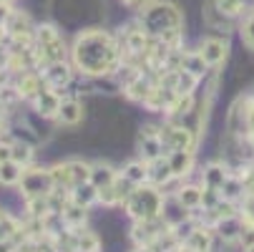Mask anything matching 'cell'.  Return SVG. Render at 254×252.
I'll use <instances>...</instances> for the list:
<instances>
[{"label":"cell","instance_id":"22","mask_svg":"<svg viewBox=\"0 0 254 252\" xmlns=\"http://www.w3.org/2000/svg\"><path fill=\"white\" fill-rule=\"evenodd\" d=\"M58 121L63 126H76L83 121V103L78 98H63V106L58 111Z\"/></svg>","mask_w":254,"mask_h":252},{"label":"cell","instance_id":"18","mask_svg":"<svg viewBox=\"0 0 254 252\" xmlns=\"http://www.w3.org/2000/svg\"><path fill=\"white\" fill-rule=\"evenodd\" d=\"M5 30H8V38H18V35H35V25L30 20L28 13L23 10H13L10 18L5 20Z\"/></svg>","mask_w":254,"mask_h":252},{"label":"cell","instance_id":"37","mask_svg":"<svg viewBox=\"0 0 254 252\" xmlns=\"http://www.w3.org/2000/svg\"><path fill=\"white\" fill-rule=\"evenodd\" d=\"M13 162H18L20 167H30L33 164V144H28V141H13Z\"/></svg>","mask_w":254,"mask_h":252},{"label":"cell","instance_id":"38","mask_svg":"<svg viewBox=\"0 0 254 252\" xmlns=\"http://www.w3.org/2000/svg\"><path fill=\"white\" fill-rule=\"evenodd\" d=\"M25 207H28V214L35 220H43L51 209V199L48 197H33V199H25Z\"/></svg>","mask_w":254,"mask_h":252},{"label":"cell","instance_id":"3","mask_svg":"<svg viewBox=\"0 0 254 252\" xmlns=\"http://www.w3.org/2000/svg\"><path fill=\"white\" fill-rule=\"evenodd\" d=\"M164 204H166V194L161 192V187H156L151 182H143V184L131 189V194L124 202V209L133 222H146V220L161 217Z\"/></svg>","mask_w":254,"mask_h":252},{"label":"cell","instance_id":"35","mask_svg":"<svg viewBox=\"0 0 254 252\" xmlns=\"http://www.w3.org/2000/svg\"><path fill=\"white\" fill-rule=\"evenodd\" d=\"M51 176H53V182H56V187H58V189H68V192L73 189V176H70L68 162L51 167Z\"/></svg>","mask_w":254,"mask_h":252},{"label":"cell","instance_id":"45","mask_svg":"<svg viewBox=\"0 0 254 252\" xmlns=\"http://www.w3.org/2000/svg\"><path fill=\"white\" fill-rule=\"evenodd\" d=\"M3 41H8V30H5L3 23H0V43H3Z\"/></svg>","mask_w":254,"mask_h":252},{"label":"cell","instance_id":"24","mask_svg":"<svg viewBox=\"0 0 254 252\" xmlns=\"http://www.w3.org/2000/svg\"><path fill=\"white\" fill-rule=\"evenodd\" d=\"M116 179H119V171H116L111 164H106V162L91 164V184H93V187L103 189V187H108V184H114Z\"/></svg>","mask_w":254,"mask_h":252},{"label":"cell","instance_id":"17","mask_svg":"<svg viewBox=\"0 0 254 252\" xmlns=\"http://www.w3.org/2000/svg\"><path fill=\"white\" fill-rule=\"evenodd\" d=\"M239 235H242V214H232V217H224L214 225V237L227 245L239 242Z\"/></svg>","mask_w":254,"mask_h":252},{"label":"cell","instance_id":"41","mask_svg":"<svg viewBox=\"0 0 254 252\" xmlns=\"http://www.w3.org/2000/svg\"><path fill=\"white\" fill-rule=\"evenodd\" d=\"M121 3H124L126 8H131V10H143L146 5H151L154 0H121Z\"/></svg>","mask_w":254,"mask_h":252},{"label":"cell","instance_id":"5","mask_svg":"<svg viewBox=\"0 0 254 252\" xmlns=\"http://www.w3.org/2000/svg\"><path fill=\"white\" fill-rule=\"evenodd\" d=\"M20 192L25 199H33V197H48L53 189H56V182L51 176V169H43V167H28L23 171V179H20Z\"/></svg>","mask_w":254,"mask_h":252},{"label":"cell","instance_id":"44","mask_svg":"<svg viewBox=\"0 0 254 252\" xmlns=\"http://www.w3.org/2000/svg\"><path fill=\"white\" fill-rule=\"evenodd\" d=\"M133 252H156V247H149V245H136Z\"/></svg>","mask_w":254,"mask_h":252},{"label":"cell","instance_id":"43","mask_svg":"<svg viewBox=\"0 0 254 252\" xmlns=\"http://www.w3.org/2000/svg\"><path fill=\"white\" fill-rule=\"evenodd\" d=\"M15 242L13 240H0V252H15Z\"/></svg>","mask_w":254,"mask_h":252},{"label":"cell","instance_id":"14","mask_svg":"<svg viewBox=\"0 0 254 252\" xmlns=\"http://www.w3.org/2000/svg\"><path fill=\"white\" fill-rule=\"evenodd\" d=\"M33 103H35V111H38L43 119H58V111L63 106V96H61V91L46 86L38 96L33 98Z\"/></svg>","mask_w":254,"mask_h":252},{"label":"cell","instance_id":"23","mask_svg":"<svg viewBox=\"0 0 254 252\" xmlns=\"http://www.w3.org/2000/svg\"><path fill=\"white\" fill-rule=\"evenodd\" d=\"M149 182L156 184V187H166L169 182H174V174H171V167H169L166 157H159V159L149 162Z\"/></svg>","mask_w":254,"mask_h":252},{"label":"cell","instance_id":"8","mask_svg":"<svg viewBox=\"0 0 254 252\" xmlns=\"http://www.w3.org/2000/svg\"><path fill=\"white\" fill-rule=\"evenodd\" d=\"M138 154L143 162H154L159 157H166V149L161 144V126L156 124H143L138 134Z\"/></svg>","mask_w":254,"mask_h":252},{"label":"cell","instance_id":"39","mask_svg":"<svg viewBox=\"0 0 254 252\" xmlns=\"http://www.w3.org/2000/svg\"><path fill=\"white\" fill-rule=\"evenodd\" d=\"M23 230V222H18L15 217H10V214L5 212L3 220H0V240H15Z\"/></svg>","mask_w":254,"mask_h":252},{"label":"cell","instance_id":"15","mask_svg":"<svg viewBox=\"0 0 254 252\" xmlns=\"http://www.w3.org/2000/svg\"><path fill=\"white\" fill-rule=\"evenodd\" d=\"M15 88H18L20 98L33 101L35 96H38V93L46 88V81H43V76H41V71L30 68V71H23V74H20V79H18Z\"/></svg>","mask_w":254,"mask_h":252},{"label":"cell","instance_id":"20","mask_svg":"<svg viewBox=\"0 0 254 252\" xmlns=\"http://www.w3.org/2000/svg\"><path fill=\"white\" fill-rule=\"evenodd\" d=\"M229 174H232V169L224 162H211L204 169V174H201V184L204 187H211V189H222V184L227 182Z\"/></svg>","mask_w":254,"mask_h":252},{"label":"cell","instance_id":"42","mask_svg":"<svg viewBox=\"0 0 254 252\" xmlns=\"http://www.w3.org/2000/svg\"><path fill=\"white\" fill-rule=\"evenodd\" d=\"M10 13H13L10 3H0V23H3V25H5V20L10 18Z\"/></svg>","mask_w":254,"mask_h":252},{"label":"cell","instance_id":"49","mask_svg":"<svg viewBox=\"0 0 254 252\" xmlns=\"http://www.w3.org/2000/svg\"><path fill=\"white\" fill-rule=\"evenodd\" d=\"M3 214H5V212H3V209H0V220H3Z\"/></svg>","mask_w":254,"mask_h":252},{"label":"cell","instance_id":"46","mask_svg":"<svg viewBox=\"0 0 254 252\" xmlns=\"http://www.w3.org/2000/svg\"><path fill=\"white\" fill-rule=\"evenodd\" d=\"M3 126H5V114H3V109H0V131H3Z\"/></svg>","mask_w":254,"mask_h":252},{"label":"cell","instance_id":"19","mask_svg":"<svg viewBox=\"0 0 254 252\" xmlns=\"http://www.w3.org/2000/svg\"><path fill=\"white\" fill-rule=\"evenodd\" d=\"M61 217H63V222H65L68 230H83L86 222H88V207H81L76 202H68L61 209Z\"/></svg>","mask_w":254,"mask_h":252},{"label":"cell","instance_id":"28","mask_svg":"<svg viewBox=\"0 0 254 252\" xmlns=\"http://www.w3.org/2000/svg\"><path fill=\"white\" fill-rule=\"evenodd\" d=\"M191 111H194V93H184V96H176L164 114L169 116V121H179L181 116H189Z\"/></svg>","mask_w":254,"mask_h":252},{"label":"cell","instance_id":"12","mask_svg":"<svg viewBox=\"0 0 254 252\" xmlns=\"http://www.w3.org/2000/svg\"><path fill=\"white\" fill-rule=\"evenodd\" d=\"M131 189H133V184L126 182V179L121 176V171H119V179H116L114 184L98 189V204H103V207H119L121 204L124 207L126 197L131 194Z\"/></svg>","mask_w":254,"mask_h":252},{"label":"cell","instance_id":"29","mask_svg":"<svg viewBox=\"0 0 254 252\" xmlns=\"http://www.w3.org/2000/svg\"><path fill=\"white\" fill-rule=\"evenodd\" d=\"M121 176L126 179V182H131L133 187L149 182V164L143 159H136V162H128L124 169H121Z\"/></svg>","mask_w":254,"mask_h":252},{"label":"cell","instance_id":"11","mask_svg":"<svg viewBox=\"0 0 254 252\" xmlns=\"http://www.w3.org/2000/svg\"><path fill=\"white\" fill-rule=\"evenodd\" d=\"M38 71H41L46 86H51L56 91L65 88L70 84V79H73V63H68V61H51L43 68H38Z\"/></svg>","mask_w":254,"mask_h":252},{"label":"cell","instance_id":"4","mask_svg":"<svg viewBox=\"0 0 254 252\" xmlns=\"http://www.w3.org/2000/svg\"><path fill=\"white\" fill-rule=\"evenodd\" d=\"M35 56H38V68L51 61H65V41L53 23L35 25Z\"/></svg>","mask_w":254,"mask_h":252},{"label":"cell","instance_id":"13","mask_svg":"<svg viewBox=\"0 0 254 252\" xmlns=\"http://www.w3.org/2000/svg\"><path fill=\"white\" fill-rule=\"evenodd\" d=\"M201 18H204V25L209 28V30H219V33H232L234 30V25H237V20L234 18H229L227 13H222L219 8L214 5V0H204V10H201Z\"/></svg>","mask_w":254,"mask_h":252},{"label":"cell","instance_id":"6","mask_svg":"<svg viewBox=\"0 0 254 252\" xmlns=\"http://www.w3.org/2000/svg\"><path fill=\"white\" fill-rule=\"evenodd\" d=\"M227 131L242 139H252V96H239L227 116Z\"/></svg>","mask_w":254,"mask_h":252},{"label":"cell","instance_id":"21","mask_svg":"<svg viewBox=\"0 0 254 252\" xmlns=\"http://www.w3.org/2000/svg\"><path fill=\"white\" fill-rule=\"evenodd\" d=\"M214 240H216V237H214V230L206 227V225H199V227L189 235V240L181 242V245H187V247L194 250V252H211Z\"/></svg>","mask_w":254,"mask_h":252},{"label":"cell","instance_id":"9","mask_svg":"<svg viewBox=\"0 0 254 252\" xmlns=\"http://www.w3.org/2000/svg\"><path fill=\"white\" fill-rule=\"evenodd\" d=\"M171 232V227L166 225L164 217H156V220H146V222H136L133 230H131V240L136 245H149V247H156L159 240Z\"/></svg>","mask_w":254,"mask_h":252},{"label":"cell","instance_id":"1","mask_svg":"<svg viewBox=\"0 0 254 252\" xmlns=\"http://www.w3.org/2000/svg\"><path fill=\"white\" fill-rule=\"evenodd\" d=\"M70 63L88 79H114L126 66L121 38L103 28H86L73 38Z\"/></svg>","mask_w":254,"mask_h":252},{"label":"cell","instance_id":"48","mask_svg":"<svg viewBox=\"0 0 254 252\" xmlns=\"http://www.w3.org/2000/svg\"><path fill=\"white\" fill-rule=\"evenodd\" d=\"M0 3H15V0H0Z\"/></svg>","mask_w":254,"mask_h":252},{"label":"cell","instance_id":"25","mask_svg":"<svg viewBox=\"0 0 254 252\" xmlns=\"http://www.w3.org/2000/svg\"><path fill=\"white\" fill-rule=\"evenodd\" d=\"M201 192H204V187H199V184H181L174 197L189 212H196V209H201Z\"/></svg>","mask_w":254,"mask_h":252},{"label":"cell","instance_id":"34","mask_svg":"<svg viewBox=\"0 0 254 252\" xmlns=\"http://www.w3.org/2000/svg\"><path fill=\"white\" fill-rule=\"evenodd\" d=\"M214 5L219 8L222 13H227L229 18H244L249 10V0H214Z\"/></svg>","mask_w":254,"mask_h":252},{"label":"cell","instance_id":"7","mask_svg":"<svg viewBox=\"0 0 254 252\" xmlns=\"http://www.w3.org/2000/svg\"><path fill=\"white\" fill-rule=\"evenodd\" d=\"M161 144H164L166 154H169V152H176V149H196L199 136H194V131L187 129L184 124L166 121V124L161 126Z\"/></svg>","mask_w":254,"mask_h":252},{"label":"cell","instance_id":"16","mask_svg":"<svg viewBox=\"0 0 254 252\" xmlns=\"http://www.w3.org/2000/svg\"><path fill=\"white\" fill-rule=\"evenodd\" d=\"M166 159H169V167H171L174 179H184V176H189L191 169H194V149H176V152H169Z\"/></svg>","mask_w":254,"mask_h":252},{"label":"cell","instance_id":"27","mask_svg":"<svg viewBox=\"0 0 254 252\" xmlns=\"http://www.w3.org/2000/svg\"><path fill=\"white\" fill-rule=\"evenodd\" d=\"M199 76L196 74H191V71H187V68H176L174 71V91L179 93V96H184V93H194L196 91V86H199Z\"/></svg>","mask_w":254,"mask_h":252},{"label":"cell","instance_id":"47","mask_svg":"<svg viewBox=\"0 0 254 252\" xmlns=\"http://www.w3.org/2000/svg\"><path fill=\"white\" fill-rule=\"evenodd\" d=\"M244 252H254V245H252V247H247V250H244Z\"/></svg>","mask_w":254,"mask_h":252},{"label":"cell","instance_id":"30","mask_svg":"<svg viewBox=\"0 0 254 252\" xmlns=\"http://www.w3.org/2000/svg\"><path fill=\"white\" fill-rule=\"evenodd\" d=\"M23 171H25V167H20L13 159L0 162V184L3 187H18L20 179H23Z\"/></svg>","mask_w":254,"mask_h":252},{"label":"cell","instance_id":"26","mask_svg":"<svg viewBox=\"0 0 254 252\" xmlns=\"http://www.w3.org/2000/svg\"><path fill=\"white\" fill-rule=\"evenodd\" d=\"M219 194H222V199H229V202H239V199H244L247 197V184H244V179L239 176V174H229L227 176V182L222 184V189H219Z\"/></svg>","mask_w":254,"mask_h":252},{"label":"cell","instance_id":"32","mask_svg":"<svg viewBox=\"0 0 254 252\" xmlns=\"http://www.w3.org/2000/svg\"><path fill=\"white\" fill-rule=\"evenodd\" d=\"M179 68H187V71H191V74H196L199 79H204L209 66H206V61L201 58L199 51H184L181 48V66Z\"/></svg>","mask_w":254,"mask_h":252},{"label":"cell","instance_id":"36","mask_svg":"<svg viewBox=\"0 0 254 252\" xmlns=\"http://www.w3.org/2000/svg\"><path fill=\"white\" fill-rule=\"evenodd\" d=\"M239 35H242V43L249 51H254V8H249L244 20L239 23Z\"/></svg>","mask_w":254,"mask_h":252},{"label":"cell","instance_id":"2","mask_svg":"<svg viewBox=\"0 0 254 252\" xmlns=\"http://www.w3.org/2000/svg\"><path fill=\"white\" fill-rule=\"evenodd\" d=\"M136 20L151 38H161L174 51L184 48V13L171 0H154L151 5L138 10Z\"/></svg>","mask_w":254,"mask_h":252},{"label":"cell","instance_id":"33","mask_svg":"<svg viewBox=\"0 0 254 252\" xmlns=\"http://www.w3.org/2000/svg\"><path fill=\"white\" fill-rule=\"evenodd\" d=\"M76 252H101V240L91 230H76Z\"/></svg>","mask_w":254,"mask_h":252},{"label":"cell","instance_id":"10","mask_svg":"<svg viewBox=\"0 0 254 252\" xmlns=\"http://www.w3.org/2000/svg\"><path fill=\"white\" fill-rule=\"evenodd\" d=\"M199 53L209 68H219V66H224V61L229 56V41L222 38V35H209V38H204L199 43Z\"/></svg>","mask_w":254,"mask_h":252},{"label":"cell","instance_id":"31","mask_svg":"<svg viewBox=\"0 0 254 252\" xmlns=\"http://www.w3.org/2000/svg\"><path fill=\"white\" fill-rule=\"evenodd\" d=\"M70 202H76L81 207H93L98 202V187H93L91 182L76 184L73 189H70Z\"/></svg>","mask_w":254,"mask_h":252},{"label":"cell","instance_id":"40","mask_svg":"<svg viewBox=\"0 0 254 252\" xmlns=\"http://www.w3.org/2000/svg\"><path fill=\"white\" fill-rule=\"evenodd\" d=\"M68 169H70V176H73V187L83 184V182H91V164H86L81 159H73V162H68Z\"/></svg>","mask_w":254,"mask_h":252}]
</instances>
